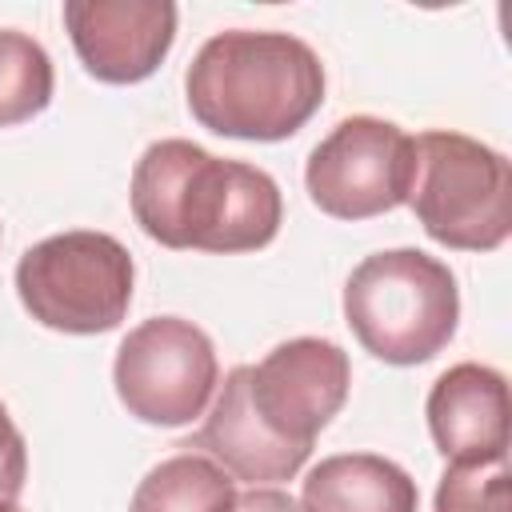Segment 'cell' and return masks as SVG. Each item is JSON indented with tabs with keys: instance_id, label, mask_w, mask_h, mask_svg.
<instances>
[{
	"instance_id": "cell-1",
	"label": "cell",
	"mask_w": 512,
	"mask_h": 512,
	"mask_svg": "<svg viewBox=\"0 0 512 512\" xmlns=\"http://www.w3.org/2000/svg\"><path fill=\"white\" fill-rule=\"evenodd\" d=\"M128 200L148 240L220 256L272 244L284 220L280 184L264 168L212 156L180 136L140 152Z\"/></svg>"
},
{
	"instance_id": "cell-2",
	"label": "cell",
	"mask_w": 512,
	"mask_h": 512,
	"mask_svg": "<svg viewBox=\"0 0 512 512\" xmlns=\"http://www.w3.org/2000/svg\"><path fill=\"white\" fill-rule=\"evenodd\" d=\"M188 112L232 140H288L324 104V64L292 32L228 28L200 44L184 72Z\"/></svg>"
},
{
	"instance_id": "cell-3",
	"label": "cell",
	"mask_w": 512,
	"mask_h": 512,
	"mask_svg": "<svg viewBox=\"0 0 512 512\" xmlns=\"http://www.w3.org/2000/svg\"><path fill=\"white\" fill-rule=\"evenodd\" d=\"M352 336L384 364H424L448 348L460 320V288L444 260L420 248L364 256L344 284Z\"/></svg>"
},
{
	"instance_id": "cell-4",
	"label": "cell",
	"mask_w": 512,
	"mask_h": 512,
	"mask_svg": "<svg viewBox=\"0 0 512 512\" xmlns=\"http://www.w3.org/2000/svg\"><path fill=\"white\" fill-rule=\"evenodd\" d=\"M416 176L408 204L420 228L456 252H492L512 232L508 156L452 128L412 136Z\"/></svg>"
},
{
	"instance_id": "cell-5",
	"label": "cell",
	"mask_w": 512,
	"mask_h": 512,
	"mask_svg": "<svg viewBox=\"0 0 512 512\" xmlns=\"http://www.w3.org/2000/svg\"><path fill=\"white\" fill-rule=\"evenodd\" d=\"M136 264L128 248L92 228L56 232L32 244L16 264V296L28 316L52 332H112L132 304Z\"/></svg>"
},
{
	"instance_id": "cell-6",
	"label": "cell",
	"mask_w": 512,
	"mask_h": 512,
	"mask_svg": "<svg viewBox=\"0 0 512 512\" xmlns=\"http://www.w3.org/2000/svg\"><path fill=\"white\" fill-rule=\"evenodd\" d=\"M112 384L128 416L160 428L192 424L220 384L216 348L192 320L152 316L120 340Z\"/></svg>"
},
{
	"instance_id": "cell-7",
	"label": "cell",
	"mask_w": 512,
	"mask_h": 512,
	"mask_svg": "<svg viewBox=\"0 0 512 512\" xmlns=\"http://www.w3.org/2000/svg\"><path fill=\"white\" fill-rule=\"evenodd\" d=\"M416 176L412 136L380 116L340 120L304 164L312 204L336 220H368L408 204Z\"/></svg>"
},
{
	"instance_id": "cell-8",
	"label": "cell",
	"mask_w": 512,
	"mask_h": 512,
	"mask_svg": "<svg viewBox=\"0 0 512 512\" xmlns=\"http://www.w3.org/2000/svg\"><path fill=\"white\" fill-rule=\"evenodd\" d=\"M352 388L348 352L320 336L276 344L260 364H248V396L260 424L296 448L316 444Z\"/></svg>"
},
{
	"instance_id": "cell-9",
	"label": "cell",
	"mask_w": 512,
	"mask_h": 512,
	"mask_svg": "<svg viewBox=\"0 0 512 512\" xmlns=\"http://www.w3.org/2000/svg\"><path fill=\"white\" fill-rule=\"evenodd\" d=\"M64 28L88 76L104 84L148 80L176 40L168 0H64Z\"/></svg>"
},
{
	"instance_id": "cell-10",
	"label": "cell",
	"mask_w": 512,
	"mask_h": 512,
	"mask_svg": "<svg viewBox=\"0 0 512 512\" xmlns=\"http://www.w3.org/2000/svg\"><path fill=\"white\" fill-rule=\"evenodd\" d=\"M428 432L452 464L508 460V380L504 372L464 360L436 376L428 388Z\"/></svg>"
},
{
	"instance_id": "cell-11",
	"label": "cell",
	"mask_w": 512,
	"mask_h": 512,
	"mask_svg": "<svg viewBox=\"0 0 512 512\" xmlns=\"http://www.w3.org/2000/svg\"><path fill=\"white\" fill-rule=\"evenodd\" d=\"M176 448L216 460L232 480H244V484L292 480L308 460V448L284 444L260 424L252 396H248V364H240L224 376L200 432L192 440H180Z\"/></svg>"
},
{
	"instance_id": "cell-12",
	"label": "cell",
	"mask_w": 512,
	"mask_h": 512,
	"mask_svg": "<svg viewBox=\"0 0 512 512\" xmlns=\"http://www.w3.org/2000/svg\"><path fill=\"white\" fill-rule=\"evenodd\" d=\"M300 508L304 512H416L420 488L388 456L340 452L308 468Z\"/></svg>"
},
{
	"instance_id": "cell-13",
	"label": "cell",
	"mask_w": 512,
	"mask_h": 512,
	"mask_svg": "<svg viewBox=\"0 0 512 512\" xmlns=\"http://www.w3.org/2000/svg\"><path fill=\"white\" fill-rule=\"evenodd\" d=\"M236 480L208 456L180 448L144 472L128 512H232Z\"/></svg>"
},
{
	"instance_id": "cell-14",
	"label": "cell",
	"mask_w": 512,
	"mask_h": 512,
	"mask_svg": "<svg viewBox=\"0 0 512 512\" xmlns=\"http://www.w3.org/2000/svg\"><path fill=\"white\" fill-rule=\"evenodd\" d=\"M56 72L40 40L0 28V128L24 124L52 104Z\"/></svg>"
},
{
	"instance_id": "cell-15",
	"label": "cell",
	"mask_w": 512,
	"mask_h": 512,
	"mask_svg": "<svg viewBox=\"0 0 512 512\" xmlns=\"http://www.w3.org/2000/svg\"><path fill=\"white\" fill-rule=\"evenodd\" d=\"M436 512H512L508 460L448 464L436 484Z\"/></svg>"
},
{
	"instance_id": "cell-16",
	"label": "cell",
	"mask_w": 512,
	"mask_h": 512,
	"mask_svg": "<svg viewBox=\"0 0 512 512\" xmlns=\"http://www.w3.org/2000/svg\"><path fill=\"white\" fill-rule=\"evenodd\" d=\"M24 476H28V448L0 400V508L16 504V496L24 492Z\"/></svg>"
},
{
	"instance_id": "cell-17",
	"label": "cell",
	"mask_w": 512,
	"mask_h": 512,
	"mask_svg": "<svg viewBox=\"0 0 512 512\" xmlns=\"http://www.w3.org/2000/svg\"><path fill=\"white\" fill-rule=\"evenodd\" d=\"M232 512H304L300 500H292L288 492L272 488V484H252L248 492H236Z\"/></svg>"
},
{
	"instance_id": "cell-18",
	"label": "cell",
	"mask_w": 512,
	"mask_h": 512,
	"mask_svg": "<svg viewBox=\"0 0 512 512\" xmlns=\"http://www.w3.org/2000/svg\"><path fill=\"white\" fill-rule=\"evenodd\" d=\"M0 512H20V508H16V504H8V508H0Z\"/></svg>"
}]
</instances>
